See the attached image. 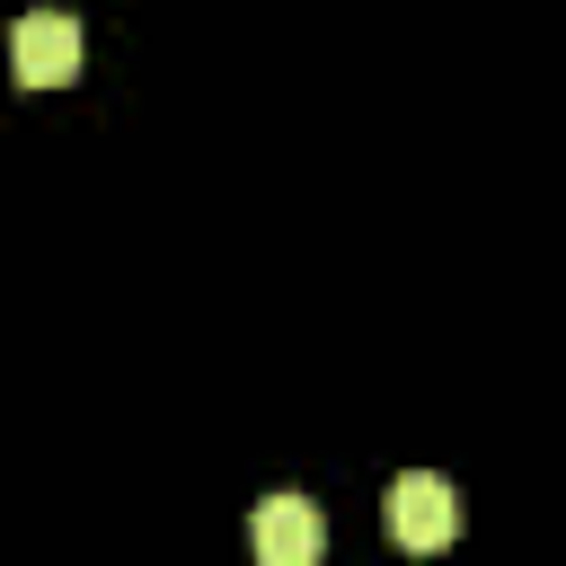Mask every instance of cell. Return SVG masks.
Returning a JSON list of instances; mask_svg holds the SVG:
<instances>
[{"mask_svg": "<svg viewBox=\"0 0 566 566\" xmlns=\"http://www.w3.org/2000/svg\"><path fill=\"white\" fill-rule=\"evenodd\" d=\"M389 539H398V548H416V557L451 548V539H460V495H451V478L407 469V478L389 486Z\"/></svg>", "mask_w": 566, "mask_h": 566, "instance_id": "6da1fadb", "label": "cell"}, {"mask_svg": "<svg viewBox=\"0 0 566 566\" xmlns=\"http://www.w3.org/2000/svg\"><path fill=\"white\" fill-rule=\"evenodd\" d=\"M80 18H62V9H27L18 18V35H9V71L27 80V88H62V80H80Z\"/></svg>", "mask_w": 566, "mask_h": 566, "instance_id": "7a4b0ae2", "label": "cell"}, {"mask_svg": "<svg viewBox=\"0 0 566 566\" xmlns=\"http://www.w3.org/2000/svg\"><path fill=\"white\" fill-rule=\"evenodd\" d=\"M248 539H256V557H265V566H310V557L327 548V522H318V504H310V495H292V486H283V495H265V504H256Z\"/></svg>", "mask_w": 566, "mask_h": 566, "instance_id": "3957f363", "label": "cell"}]
</instances>
